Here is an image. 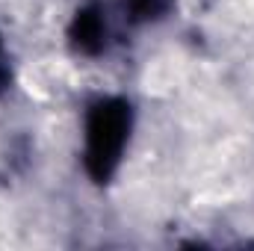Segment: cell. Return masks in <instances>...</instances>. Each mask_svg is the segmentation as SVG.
Returning a JSON list of instances; mask_svg holds the SVG:
<instances>
[{
    "instance_id": "obj_1",
    "label": "cell",
    "mask_w": 254,
    "mask_h": 251,
    "mask_svg": "<svg viewBox=\"0 0 254 251\" xmlns=\"http://www.w3.org/2000/svg\"><path fill=\"white\" fill-rule=\"evenodd\" d=\"M130 130V107L125 101H98L86 122V169L95 181H107L125 151Z\"/></svg>"
},
{
    "instance_id": "obj_2",
    "label": "cell",
    "mask_w": 254,
    "mask_h": 251,
    "mask_svg": "<svg viewBox=\"0 0 254 251\" xmlns=\"http://www.w3.org/2000/svg\"><path fill=\"white\" fill-rule=\"evenodd\" d=\"M77 42L83 51H98L104 45V24L98 15H80L77 18Z\"/></svg>"
},
{
    "instance_id": "obj_3",
    "label": "cell",
    "mask_w": 254,
    "mask_h": 251,
    "mask_svg": "<svg viewBox=\"0 0 254 251\" xmlns=\"http://www.w3.org/2000/svg\"><path fill=\"white\" fill-rule=\"evenodd\" d=\"M6 77H9V68H6V57H3V48H0V92L6 86Z\"/></svg>"
}]
</instances>
